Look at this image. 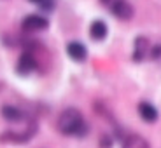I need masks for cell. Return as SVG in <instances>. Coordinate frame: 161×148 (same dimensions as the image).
Here are the masks:
<instances>
[{"label":"cell","mask_w":161,"mask_h":148,"mask_svg":"<svg viewBox=\"0 0 161 148\" xmlns=\"http://www.w3.org/2000/svg\"><path fill=\"white\" fill-rule=\"evenodd\" d=\"M56 129L60 134L72 138H84L89 132V125L84 115L77 108H65L56 120Z\"/></svg>","instance_id":"6da1fadb"},{"label":"cell","mask_w":161,"mask_h":148,"mask_svg":"<svg viewBox=\"0 0 161 148\" xmlns=\"http://www.w3.org/2000/svg\"><path fill=\"white\" fill-rule=\"evenodd\" d=\"M35 132H37V124L35 122H30L28 127H26V131H23V132H18V131H5V132H2L0 141H2V143H16V145L28 143V141L33 138Z\"/></svg>","instance_id":"7a4b0ae2"},{"label":"cell","mask_w":161,"mask_h":148,"mask_svg":"<svg viewBox=\"0 0 161 148\" xmlns=\"http://www.w3.org/2000/svg\"><path fill=\"white\" fill-rule=\"evenodd\" d=\"M21 28L26 33H39L49 28V19L42 14H28L21 19Z\"/></svg>","instance_id":"3957f363"},{"label":"cell","mask_w":161,"mask_h":148,"mask_svg":"<svg viewBox=\"0 0 161 148\" xmlns=\"http://www.w3.org/2000/svg\"><path fill=\"white\" fill-rule=\"evenodd\" d=\"M37 70H39V64H37V59L33 58V54L28 51H23L16 61V73L19 77H28Z\"/></svg>","instance_id":"277c9868"},{"label":"cell","mask_w":161,"mask_h":148,"mask_svg":"<svg viewBox=\"0 0 161 148\" xmlns=\"http://www.w3.org/2000/svg\"><path fill=\"white\" fill-rule=\"evenodd\" d=\"M149 49L151 42L147 40V37H135L133 40V52H131V61L133 63H142L145 58H149Z\"/></svg>","instance_id":"5b68a950"},{"label":"cell","mask_w":161,"mask_h":148,"mask_svg":"<svg viewBox=\"0 0 161 148\" xmlns=\"http://www.w3.org/2000/svg\"><path fill=\"white\" fill-rule=\"evenodd\" d=\"M110 11H112V14L121 21H130L133 18V14H135L133 5L130 4L128 0H112Z\"/></svg>","instance_id":"8992f818"},{"label":"cell","mask_w":161,"mask_h":148,"mask_svg":"<svg viewBox=\"0 0 161 148\" xmlns=\"http://www.w3.org/2000/svg\"><path fill=\"white\" fill-rule=\"evenodd\" d=\"M67 54L75 63H84L88 59V47L79 40H72V42L67 44Z\"/></svg>","instance_id":"52a82bcc"},{"label":"cell","mask_w":161,"mask_h":148,"mask_svg":"<svg viewBox=\"0 0 161 148\" xmlns=\"http://www.w3.org/2000/svg\"><path fill=\"white\" fill-rule=\"evenodd\" d=\"M138 110V115H140V119L144 120V122H147V124H154L158 119H159V112H158V108L154 106L153 103H149V101H140L137 106Z\"/></svg>","instance_id":"ba28073f"},{"label":"cell","mask_w":161,"mask_h":148,"mask_svg":"<svg viewBox=\"0 0 161 148\" xmlns=\"http://www.w3.org/2000/svg\"><path fill=\"white\" fill-rule=\"evenodd\" d=\"M109 35V26L103 19H95L89 24V38L93 42H102Z\"/></svg>","instance_id":"9c48e42d"},{"label":"cell","mask_w":161,"mask_h":148,"mask_svg":"<svg viewBox=\"0 0 161 148\" xmlns=\"http://www.w3.org/2000/svg\"><path fill=\"white\" fill-rule=\"evenodd\" d=\"M0 113H2V117H4V120H7V122H23L25 119H26V115H25V112L21 108H18V106H12V105H4L2 108H0Z\"/></svg>","instance_id":"30bf717a"},{"label":"cell","mask_w":161,"mask_h":148,"mask_svg":"<svg viewBox=\"0 0 161 148\" xmlns=\"http://www.w3.org/2000/svg\"><path fill=\"white\" fill-rule=\"evenodd\" d=\"M121 148H151V145L140 134H128L123 140V146Z\"/></svg>","instance_id":"8fae6325"},{"label":"cell","mask_w":161,"mask_h":148,"mask_svg":"<svg viewBox=\"0 0 161 148\" xmlns=\"http://www.w3.org/2000/svg\"><path fill=\"white\" fill-rule=\"evenodd\" d=\"M54 7H56V0H42V4L39 5V9L42 12H46V14L53 12V11H54Z\"/></svg>","instance_id":"7c38bea8"},{"label":"cell","mask_w":161,"mask_h":148,"mask_svg":"<svg viewBox=\"0 0 161 148\" xmlns=\"http://www.w3.org/2000/svg\"><path fill=\"white\" fill-rule=\"evenodd\" d=\"M149 58H151L153 61L161 59V44H154V45H151V49H149Z\"/></svg>","instance_id":"4fadbf2b"},{"label":"cell","mask_w":161,"mask_h":148,"mask_svg":"<svg viewBox=\"0 0 161 148\" xmlns=\"http://www.w3.org/2000/svg\"><path fill=\"white\" fill-rule=\"evenodd\" d=\"M112 138L109 136V134H103V136L100 138V148H112Z\"/></svg>","instance_id":"5bb4252c"},{"label":"cell","mask_w":161,"mask_h":148,"mask_svg":"<svg viewBox=\"0 0 161 148\" xmlns=\"http://www.w3.org/2000/svg\"><path fill=\"white\" fill-rule=\"evenodd\" d=\"M30 4H35V5H40L42 4V0H28Z\"/></svg>","instance_id":"9a60e30c"},{"label":"cell","mask_w":161,"mask_h":148,"mask_svg":"<svg viewBox=\"0 0 161 148\" xmlns=\"http://www.w3.org/2000/svg\"><path fill=\"white\" fill-rule=\"evenodd\" d=\"M102 2H103V4H109V2H110V0H102Z\"/></svg>","instance_id":"2e32d148"}]
</instances>
